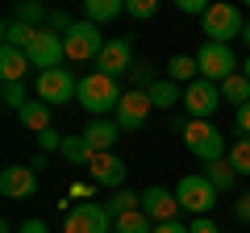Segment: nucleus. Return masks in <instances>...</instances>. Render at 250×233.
<instances>
[{"label": "nucleus", "mask_w": 250, "mask_h": 233, "mask_svg": "<svg viewBox=\"0 0 250 233\" xmlns=\"http://www.w3.org/2000/svg\"><path fill=\"white\" fill-rule=\"evenodd\" d=\"M121 83L117 79H108V75H100V71H88L80 79V92H75V104H83L92 116H108V113H117V104H121Z\"/></svg>", "instance_id": "nucleus-1"}, {"label": "nucleus", "mask_w": 250, "mask_h": 233, "mask_svg": "<svg viewBox=\"0 0 250 233\" xmlns=\"http://www.w3.org/2000/svg\"><path fill=\"white\" fill-rule=\"evenodd\" d=\"M200 29H205V42H217V46H229L233 38H242V29H246V21H242V13L233 9V4H225V0H217L213 9L200 17Z\"/></svg>", "instance_id": "nucleus-2"}, {"label": "nucleus", "mask_w": 250, "mask_h": 233, "mask_svg": "<svg viewBox=\"0 0 250 233\" xmlns=\"http://www.w3.org/2000/svg\"><path fill=\"white\" fill-rule=\"evenodd\" d=\"M184 146L196 154L205 167L217 162V158H225V134L213 125V121H188L184 125Z\"/></svg>", "instance_id": "nucleus-3"}, {"label": "nucleus", "mask_w": 250, "mask_h": 233, "mask_svg": "<svg viewBox=\"0 0 250 233\" xmlns=\"http://www.w3.org/2000/svg\"><path fill=\"white\" fill-rule=\"evenodd\" d=\"M108 38L100 34V25H92V21H75L71 29H67V38H62V50H67V58L71 63H96L100 50H104Z\"/></svg>", "instance_id": "nucleus-4"}, {"label": "nucleus", "mask_w": 250, "mask_h": 233, "mask_svg": "<svg viewBox=\"0 0 250 233\" xmlns=\"http://www.w3.org/2000/svg\"><path fill=\"white\" fill-rule=\"evenodd\" d=\"M196 63H200V79L217 83V88H221L229 75H238V71H242V63L233 58V50H229V46H217V42H200Z\"/></svg>", "instance_id": "nucleus-5"}, {"label": "nucleus", "mask_w": 250, "mask_h": 233, "mask_svg": "<svg viewBox=\"0 0 250 233\" xmlns=\"http://www.w3.org/2000/svg\"><path fill=\"white\" fill-rule=\"evenodd\" d=\"M217 196H221V192L208 183V175H184V179L175 183L179 208H184V213H192V216H208V208L217 204Z\"/></svg>", "instance_id": "nucleus-6"}, {"label": "nucleus", "mask_w": 250, "mask_h": 233, "mask_svg": "<svg viewBox=\"0 0 250 233\" xmlns=\"http://www.w3.org/2000/svg\"><path fill=\"white\" fill-rule=\"evenodd\" d=\"M38 100H46V104H71L75 92H80V79H75L67 67H54V71H38Z\"/></svg>", "instance_id": "nucleus-7"}, {"label": "nucleus", "mask_w": 250, "mask_h": 233, "mask_svg": "<svg viewBox=\"0 0 250 233\" xmlns=\"http://www.w3.org/2000/svg\"><path fill=\"white\" fill-rule=\"evenodd\" d=\"M62 233H113V216H108L104 204H96V200H83V204H75L71 213H67Z\"/></svg>", "instance_id": "nucleus-8"}, {"label": "nucleus", "mask_w": 250, "mask_h": 233, "mask_svg": "<svg viewBox=\"0 0 250 233\" xmlns=\"http://www.w3.org/2000/svg\"><path fill=\"white\" fill-rule=\"evenodd\" d=\"M150 96H146L142 88H125V96H121V104H117V113H113V121L121 125V134H134V129H142L146 121H150Z\"/></svg>", "instance_id": "nucleus-9"}, {"label": "nucleus", "mask_w": 250, "mask_h": 233, "mask_svg": "<svg viewBox=\"0 0 250 233\" xmlns=\"http://www.w3.org/2000/svg\"><path fill=\"white\" fill-rule=\"evenodd\" d=\"M217 104H221V88L208 79H196L184 88V113L188 121H208V116L217 113Z\"/></svg>", "instance_id": "nucleus-10"}, {"label": "nucleus", "mask_w": 250, "mask_h": 233, "mask_svg": "<svg viewBox=\"0 0 250 233\" xmlns=\"http://www.w3.org/2000/svg\"><path fill=\"white\" fill-rule=\"evenodd\" d=\"M25 54H29V63H34L38 71H54V67H62V58H67V50H62V34H54V29H38Z\"/></svg>", "instance_id": "nucleus-11"}, {"label": "nucleus", "mask_w": 250, "mask_h": 233, "mask_svg": "<svg viewBox=\"0 0 250 233\" xmlns=\"http://www.w3.org/2000/svg\"><path fill=\"white\" fill-rule=\"evenodd\" d=\"M92 67H96L100 75H108V79L134 71V42H129V38H108L104 50H100V58H96Z\"/></svg>", "instance_id": "nucleus-12"}, {"label": "nucleus", "mask_w": 250, "mask_h": 233, "mask_svg": "<svg viewBox=\"0 0 250 233\" xmlns=\"http://www.w3.org/2000/svg\"><path fill=\"white\" fill-rule=\"evenodd\" d=\"M0 196L4 200H29V196H38V171L29 167H4L0 171Z\"/></svg>", "instance_id": "nucleus-13"}, {"label": "nucleus", "mask_w": 250, "mask_h": 233, "mask_svg": "<svg viewBox=\"0 0 250 233\" xmlns=\"http://www.w3.org/2000/svg\"><path fill=\"white\" fill-rule=\"evenodd\" d=\"M125 158L121 154H92V162H88V175H92V183L96 188H113V192H121V183H125Z\"/></svg>", "instance_id": "nucleus-14"}, {"label": "nucleus", "mask_w": 250, "mask_h": 233, "mask_svg": "<svg viewBox=\"0 0 250 233\" xmlns=\"http://www.w3.org/2000/svg\"><path fill=\"white\" fill-rule=\"evenodd\" d=\"M142 213L150 216L154 225H167V221H175L184 208H179L175 192H167V188H159V183H154V188H146V192H142Z\"/></svg>", "instance_id": "nucleus-15"}, {"label": "nucleus", "mask_w": 250, "mask_h": 233, "mask_svg": "<svg viewBox=\"0 0 250 233\" xmlns=\"http://www.w3.org/2000/svg\"><path fill=\"white\" fill-rule=\"evenodd\" d=\"M83 142H88V150L92 154H108L117 146V137H121V125H117L113 116H92L88 121V129H83Z\"/></svg>", "instance_id": "nucleus-16"}, {"label": "nucleus", "mask_w": 250, "mask_h": 233, "mask_svg": "<svg viewBox=\"0 0 250 233\" xmlns=\"http://www.w3.org/2000/svg\"><path fill=\"white\" fill-rule=\"evenodd\" d=\"M29 54L25 50H13V46H0V79L4 83H25V71H29Z\"/></svg>", "instance_id": "nucleus-17"}, {"label": "nucleus", "mask_w": 250, "mask_h": 233, "mask_svg": "<svg viewBox=\"0 0 250 233\" xmlns=\"http://www.w3.org/2000/svg\"><path fill=\"white\" fill-rule=\"evenodd\" d=\"M167 79L171 83H196L200 79L196 54H171V58H167Z\"/></svg>", "instance_id": "nucleus-18"}, {"label": "nucleus", "mask_w": 250, "mask_h": 233, "mask_svg": "<svg viewBox=\"0 0 250 233\" xmlns=\"http://www.w3.org/2000/svg\"><path fill=\"white\" fill-rule=\"evenodd\" d=\"M121 13H125V0H83V21H92V25L117 21Z\"/></svg>", "instance_id": "nucleus-19"}, {"label": "nucleus", "mask_w": 250, "mask_h": 233, "mask_svg": "<svg viewBox=\"0 0 250 233\" xmlns=\"http://www.w3.org/2000/svg\"><path fill=\"white\" fill-rule=\"evenodd\" d=\"M17 121L25 129H34V134H46V129H50V104H46V100H29L17 113Z\"/></svg>", "instance_id": "nucleus-20"}, {"label": "nucleus", "mask_w": 250, "mask_h": 233, "mask_svg": "<svg viewBox=\"0 0 250 233\" xmlns=\"http://www.w3.org/2000/svg\"><path fill=\"white\" fill-rule=\"evenodd\" d=\"M221 100L225 104H233V108H242V104H250V79L246 75H229V79L221 83Z\"/></svg>", "instance_id": "nucleus-21"}, {"label": "nucleus", "mask_w": 250, "mask_h": 233, "mask_svg": "<svg viewBox=\"0 0 250 233\" xmlns=\"http://www.w3.org/2000/svg\"><path fill=\"white\" fill-rule=\"evenodd\" d=\"M205 175H208V183H213L217 192H233V188H238V171L229 167V158L208 162V171H205Z\"/></svg>", "instance_id": "nucleus-22"}, {"label": "nucleus", "mask_w": 250, "mask_h": 233, "mask_svg": "<svg viewBox=\"0 0 250 233\" xmlns=\"http://www.w3.org/2000/svg\"><path fill=\"white\" fill-rule=\"evenodd\" d=\"M38 29L34 25H21V21H4V29H0V38H4V46H13V50H29V42H34Z\"/></svg>", "instance_id": "nucleus-23"}, {"label": "nucleus", "mask_w": 250, "mask_h": 233, "mask_svg": "<svg viewBox=\"0 0 250 233\" xmlns=\"http://www.w3.org/2000/svg\"><path fill=\"white\" fill-rule=\"evenodd\" d=\"M146 96H150L154 108H175V104H184V92H179V83H171V79H159Z\"/></svg>", "instance_id": "nucleus-24"}, {"label": "nucleus", "mask_w": 250, "mask_h": 233, "mask_svg": "<svg viewBox=\"0 0 250 233\" xmlns=\"http://www.w3.org/2000/svg\"><path fill=\"white\" fill-rule=\"evenodd\" d=\"M104 208H108V216H125V213H138V208H142V192H113V200H104Z\"/></svg>", "instance_id": "nucleus-25"}, {"label": "nucleus", "mask_w": 250, "mask_h": 233, "mask_svg": "<svg viewBox=\"0 0 250 233\" xmlns=\"http://www.w3.org/2000/svg\"><path fill=\"white\" fill-rule=\"evenodd\" d=\"M113 233H154V221L138 208V213H125V216H117L113 221Z\"/></svg>", "instance_id": "nucleus-26"}, {"label": "nucleus", "mask_w": 250, "mask_h": 233, "mask_svg": "<svg viewBox=\"0 0 250 233\" xmlns=\"http://www.w3.org/2000/svg\"><path fill=\"white\" fill-rule=\"evenodd\" d=\"M59 154H62L67 162H71V167H88V162H92V150H88V142H83L80 134H71V137H67Z\"/></svg>", "instance_id": "nucleus-27"}, {"label": "nucleus", "mask_w": 250, "mask_h": 233, "mask_svg": "<svg viewBox=\"0 0 250 233\" xmlns=\"http://www.w3.org/2000/svg\"><path fill=\"white\" fill-rule=\"evenodd\" d=\"M229 167L238 171V175H250V137H238V142L229 146Z\"/></svg>", "instance_id": "nucleus-28"}, {"label": "nucleus", "mask_w": 250, "mask_h": 233, "mask_svg": "<svg viewBox=\"0 0 250 233\" xmlns=\"http://www.w3.org/2000/svg\"><path fill=\"white\" fill-rule=\"evenodd\" d=\"M0 100H4V108L21 113V108L29 104V100H25V83H0Z\"/></svg>", "instance_id": "nucleus-29"}, {"label": "nucleus", "mask_w": 250, "mask_h": 233, "mask_svg": "<svg viewBox=\"0 0 250 233\" xmlns=\"http://www.w3.org/2000/svg\"><path fill=\"white\" fill-rule=\"evenodd\" d=\"M46 17H50V9H42V4H34V0H29V4H17V13H13V21L34 25V29H38V21H46Z\"/></svg>", "instance_id": "nucleus-30"}, {"label": "nucleus", "mask_w": 250, "mask_h": 233, "mask_svg": "<svg viewBox=\"0 0 250 233\" xmlns=\"http://www.w3.org/2000/svg\"><path fill=\"white\" fill-rule=\"evenodd\" d=\"M159 13V0H125V17L134 21H150Z\"/></svg>", "instance_id": "nucleus-31"}, {"label": "nucleus", "mask_w": 250, "mask_h": 233, "mask_svg": "<svg viewBox=\"0 0 250 233\" xmlns=\"http://www.w3.org/2000/svg\"><path fill=\"white\" fill-rule=\"evenodd\" d=\"M62 142H67V137H62L54 125L46 129V134H38V150H42V154H54V150H62Z\"/></svg>", "instance_id": "nucleus-32"}, {"label": "nucleus", "mask_w": 250, "mask_h": 233, "mask_svg": "<svg viewBox=\"0 0 250 233\" xmlns=\"http://www.w3.org/2000/svg\"><path fill=\"white\" fill-rule=\"evenodd\" d=\"M75 21H71V13H62V9H50V17H46V29H54V34H62L67 38V29H71Z\"/></svg>", "instance_id": "nucleus-33"}, {"label": "nucleus", "mask_w": 250, "mask_h": 233, "mask_svg": "<svg viewBox=\"0 0 250 233\" xmlns=\"http://www.w3.org/2000/svg\"><path fill=\"white\" fill-rule=\"evenodd\" d=\"M175 4H179V13H196V17H205V13L213 9L208 0H175Z\"/></svg>", "instance_id": "nucleus-34"}, {"label": "nucleus", "mask_w": 250, "mask_h": 233, "mask_svg": "<svg viewBox=\"0 0 250 233\" xmlns=\"http://www.w3.org/2000/svg\"><path fill=\"white\" fill-rule=\"evenodd\" d=\"M238 134H242V137H250V104H242V108H238Z\"/></svg>", "instance_id": "nucleus-35"}, {"label": "nucleus", "mask_w": 250, "mask_h": 233, "mask_svg": "<svg viewBox=\"0 0 250 233\" xmlns=\"http://www.w3.org/2000/svg\"><path fill=\"white\" fill-rule=\"evenodd\" d=\"M154 233H192V225H179V221H167V225H154Z\"/></svg>", "instance_id": "nucleus-36"}, {"label": "nucleus", "mask_w": 250, "mask_h": 233, "mask_svg": "<svg viewBox=\"0 0 250 233\" xmlns=\"http://www.w3.org/2000/svg\"><path fill=\"white\" fill-rule=\"evenodd\" d=\"M192 233H221V229H217L208 216H196V221H192Z\"/></svg>", "instance_id": "nucleus-37"}, {"label": "nucleus", "mask_w": 250, "mask_h": 233, "mask_svg": "<svg viewBox=\"0 0 250 233\" xmlns=\"http://www.w3.org/2000/svg\"><path fill=\"white\" fill-rule=\"evenodd\" d=\"M17 233H50V225H46V221H38V216H34V221H25V225L17 229Z\"/></svg>", "instance_id": "nucleus-38"}, {"label": "nucleus", "mask_w": 250, "mask_h": 233, "mask_svg": "<svg viewBox=\"0 0 250 233\" xmlns=\"http://www.w3.org/2000/svg\"><path fill=\"white\" fill-rule=\"evenodd\" d=\"M233 213H238V221H250V196H242V200H238V208H233Z\"/></svg>", "instance_id": "nucleus-39"}, {"label": "nucleus", "mask_w": 250, "mask_h": 233, "mask_svg": "<svg viewBox=\"0 0 250 233\" xmlns=\"http://www.w3.org/2000/svg\"><path fill=\"white\" fill-rule=\"evenodd\" d=\"M242 42H246V46H250V21H246V29H242Z\"/></svg>", "instance_id": "nucleus-40"}, {"label": "nucleus", "mask_w": 250, "mask_h": 233, "mask_svg": "<svg viewBox=\"0 0 250 233\" xmlns=\"http://www.w3.org/2000/svg\"><path fill=\"white\" fill-rule=\"evenodd\" d=\"M242 75H246V79H250V54H246V63H242Z\"/></svg>", "instance_id": "nucleus-41"}]
</instances>
